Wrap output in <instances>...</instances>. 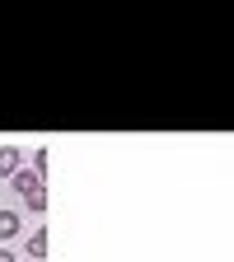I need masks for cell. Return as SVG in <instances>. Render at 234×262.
I'll return each mask as SVG.
<instances>
[{"mask_svg":"<svg viewBox=\"0 0 234 262\" xmlns=\"http://www.w3.org/2000/svg\"><path fill=\"white\" fill-rule=\"evenodd\" d=\"M24 229V220H19V211H0V239H14Z\"/></svg>","mask_w":234,"mask_h":262,"instance_id":"3957f363","label":"cell"},{"mask_svg":"<svg viewBox=\"0 0 234 262\" xmlns=\"http://www.w3.org/2000/svg\"><path fill=\"white\" fill-rule=\"evenodd\" d=\"M24 169V164H19V150L14 145H0V178H14Z\"/></svg>","mask_w":234,"mask_h":262,"instance_id":"7a4b0ae2","label":"cell"},{"mask_svg":"<svg viewBox=\"0 0 234 262\" xmlns=\"http://www.w3.org/2000/svg\"><path fill=\"white\" fill-rule=\"evenodd\" d=\"M33 173H47V150H33V164H28Z\"/></svg>","mask_w":234,"mask_h":262,"instance_id":"8992f818","label":"cell"},{"mask_svg":"<svg viewBox=\"0 0 234 262\" xmlns=\"http://www.w3.org/2000/svg\"><path fill=\"white\" fill-rule=\"evenodd\" d=\"M0 262H19V257H14V253H10V248H0Z\"/></svg>","mask_w":234,"mask_h":262,"instance_id":"52a82bcc","label":"cell"},{"mask_svg":"<svg viewBox=\"0 0 234 262\" xmlns=\"http://www.w3.org/2000/svg\"><path fill=\"white\" fill-rule=\"evenodd\" d=\"M42 253H47V234L38 229V234H28V262H42Z\"/></svg>","mask_w":234,"mask_h":262,"instance_id":"277c9868","label":"cell"},{"mask_svg":"<svg viewBox=\"0 0 234 262\" xmlns=\"http://www.w3.org/2000/svg\"><path fill=\"white\" fill-rule=\"evenodd\" d=\"M24 206H28L33 215H42V211H47V196H42V192H33V196H24Z\"/></svg>","mask_w":234,"mask_h":262,"instance_id":"5b68a950","label":"cell"},{"mask_svg":"<svg viewBox=\"0 0 234 262\" xmlns=\"http://www.w3.org/2000/svg\"><path fill=\"white\" fill-rule=\"evenodd\" d=\"M10 187H14V192H24V196H33V192H42V173H33V169H19V173L10 178Z\"/></svg>","mask_w":234,"mask_h":262,"instance_id":"6da1fadb","label":"cell"}]
</instances>
